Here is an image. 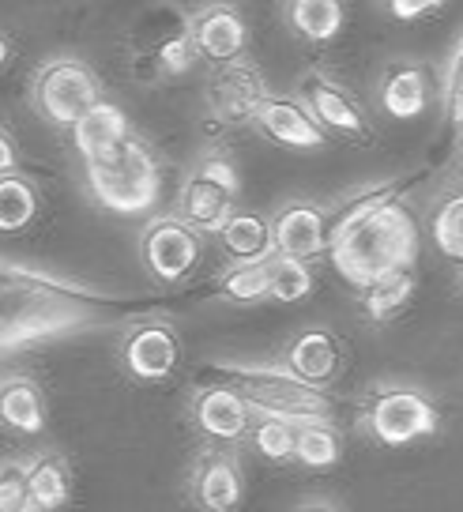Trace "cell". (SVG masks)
I'll use <instances>...</instances> for the list:
<instances>
[{"mask_svg": "<svg viewBox=\"0 0 463 512\" xmlns=\"http://www.w3.org/2000/svg\"><path fill=\"white\" fill-rule=\"evenodd\" d=\"M128 309L106 290L0 256V362L102 332L128 317Z\"/></svg>", "mask_w": 463, "mask_h": 512, "instance_id": "1", "label": "cell"}, {"mask_svg": "<svg viewBox=\"0 0 463 512\" xmlns=\"http://www.w3.org/2000/svg\"><path fill=\"white\" fill-rule=\"evenodd\" d=\"M19 166V151H16V140L8 136V128H0V174H12Z\"/></svg>", "mask_w": 463, "mask_h": 512, "instance_id": "36", "label": "cell"}, {"mask_svg": "<svg viewBox=\"0 0 463 512\" xmlns=\"http://www.w3.org/2000/svg\"><path fill=\"white\" fill-rule=\"evenodd\" d=\"M211 373L230 384L253 415L283 422H336V403L324 396V388L302 384L287 369L260 362H215Z\"/></svg>", "mask_w": 463, "mask_h": 512, "instance_id": "3", "label": "cell"}, {"mask_svg": "<svg viewBox=\"0 0 463 512\" xmlns=\"http://www.w3.org/2000/svg\"><path fill=\"white\" fill-rule=\"evenodd\" d=\"M287 23L298 38L324 46L343 31V4L339 0H290Z\"/></svg>", "mask_w": 463, "mask_h": 512, "instance_id": "27", "label": "cell"}, {"mask_svg": "<svg viewBox=\"0 0 463 512\" xmlns=\"http://www.w3.org/2000/svg\"><path fill=\"white\" fill-rule=\"evenodd\" d=\"M27 497L34 512H57L72 497V467L61 452H38L27 460Z\"/></svg>", "mask_w": 463, "mask_h": 512, "instance_id": "21", "label": "cell"}, {"mask_svg": "<svg viewBox=\"0 0 463 512\" xmlns=\"http://www.w3.org/2000/svg\"><path fill=\"white\" fill-rule=\"evenodd\" d=\"M343 456V433L336 422H294V452L290 460L309 471H328Z\"/></svg>", "mask_w": 463, "mask_h": 512, "instance_id": "26", "label": "cell"}, {"mask_svg": "<svg viewBox=\"0 0 463 512\" xmlns=\"http://www.w3.org/2000/svg\"><path fill=\"white\" fill-rule=\"evenodd\" d=\"M125 136H128V117L121 113V106H113L106 98H98L95 106L72 125V144L83 155V162L95 159V155H106Z\"/></svg>", "mask_w": 463, "mask_h": 512, "instance_id": "23", "label": "cell"}, {"mask_svg": "<svg viewBox=\"0 0 463 512\" xmlns=\"http://www.w3.org/2000/svg\"><path fill=\"white\" fill-rule=\"evenodd\" d=\"M140 260L159 283H181L200 264V234L177 215L151 219L140 234Z\"/></svg>", "mask_w": 463, "mask_h": 512, "instance_id": "9", "label": "cell"}, {"mask_svg": "<svg viewBox=\"0 0 463 512\" xmlns=\"http://www.w3.org/2000/svg\"><path fill=\"white\" fill-rule=\"evenodd\" d=\"M0 426L23 437L46 430V396L31 373L0 377Z\"/></svg>", "mask_w": 463, "mask_h": 512, "instance_id": "19", "label": "cell"}, {"mask_svg": "<svg viewBox=\"0 0 463 512\" xmlns=\"http://www.w3.org/2000/svg\"><path fill=\"white\" fill-rule=\"evenodd\" d=\"M415 298V264L407 268H392V272L377 275L358 287V305L373 324H384V320L400 317L407 302Z\"/></svg>", "mask_w": 463, "mask_h": 512, "instance_id": "22", "label": "cell"}, {"mask_svg": "<svg viewBox=\"0 0 463 512\" xmlns=\"http://www.w3.org/2000/svg\"><path fill=\"white\" fill-rule=\"evenodd\" d=\"M272 249L279 256H294V260H313V256L328 253L324 208L305 204V200L279 208V215L272 219Z\"/></svg>", "mask_w": 463, "mask_h": 512, "instance_id": "17", "label": "cell"}, {"mask_svg": "<svg viewBox=\"0 0 463 512\" xmlns=\"http://www.w3.org/2000/svg\"><path fill=\"white\" fill-rule=\"evenodd\" d=\"M204 98H208V110L219 125H249L253 113L268 98V83L249 57H234L211 72Z\"/></svg>", "mask_w": 463, "mask_h": 512, "instance_id": "11", "label": "cell"}, {"mask_svg": "<svg viewBox=\"0 0 463 512\" xmlns=\"http://www.w3.org/2000/svg\"><path fill=\"white\" fill-rule=\"evenodd\" d=\"M294 512H343V505H336V501H328V497H313V501H305V505H298Z\"/></svg>", "mask_w": 463, "mask_h": 512, "instance_id": "37", "label": "cell"}, {"mask_svg": "<svg viewBox=\"0 0 463 512\" xmlns=\"http://www.w3.org/2000/svg\"><path fill=\"white\" fill-rule=\"evenodd\" d=\"M381 110L396 121H411L430 106V76L426 68H418L411 61H396L384 68L381 76Z\"/></svg>", "mask_w": 463, "mask_h": 512, "instance_id": "20", "label": "cell"}, {"mask_svg": "<svg viewBox=\"0 0 463 512\" xmlns=\"http://www.w3.org/2000/svg\"><path fill=\"white\" fill-rule=\"evenodd\" d=\"M181 358V339H177L174 324L159 317L132 320L121 336V366L128 369V377L144 384L166 381L177 369Z\"/></svg>", "mask_w": 463, "mask_h": 512, "instance_id": "10", "label": "cell"}, {"mask_svg": "<svg viewBox=\"0 0 463 512\" xmlns=\"http://www.w3.org/2000/svg\"><path fill=\"white\" fill-rule=\"evenodd\" d=\"M460 57L463 49L460 42L452 46V53H448V68H445V102H448V113H452V121H456V128H460L463 121V98H460Z\"/></svg>", "mask_w": 463, "mask_h": 512, "instance_id": "34", "label": "cell"}, {"mask_svg": "<svg viewBox=\"0 0 463 512\" xmlns=\"http://www.w3.org/2000/svg\"><path fill=\"white\" fill-rule=\"evenodd\" d=\"M249 418L253 411L245 407L238 392L230 384H208L192 396V422L208 437H219V441H238L249 430Z\"/></svg>", "mask_w": 463, "mask_h": 512, "instance_id": "18", "label": "cell"}, {"mask_svg": "<svg viewBox=\"0 0 463 512\" xmlns=\"http://www.w3.org/2000/svg\"><path fill=\"white\" fill-rule=\"evenodd\" d=\"M27 512H34V509H27Z\"/></svg>", "mask_w": 463, "mask_h": 512, "instance_id": "39", "label": "cell"}, {"mask_svg": "<svg viewBox=\"0 0 463 512\" xmlns=\"http://www.w3.org/2000/svg\"><path fill=\"white\" fill-rule=\"evenodd\" d=\"M403 185L400 181H377V185H366V189L351 192V196H343L336 208L324 211V230H328V245L343 234V230H351L354 223H362L366 215L373 211H381L384 204H396L400 200Z\"/></svg>", "mask_w": 463, "mask_h": 512, "instance_id": "24", "label": "cell"}, {"mask_svg": "<svg viewBox=\"0 0 463 512\" xmlns=\"http://www.w3.org/2000/svg\"><path fill=\"white\" fill-rule=\"evenodd\" d=\"M238 170L226 151H208L185 177V185L177 192V219L189 223L192 230H219V226L238 211Z\"/></svg>", "mask_w": 463, "mask_h": 512, "instance_id": "6", "label": "cell"}, {"mask_svg": "<svg viewBox=\"0 0 463 512\" xmlns=\"http://www.w3.org/2000/svg\"><path fill=\"white\" fill-rule=\"evenodd\" d=\"M215 238L234 260H260V256L275 253L272 249V223L256 211H234L219 230Z\"/></svg>", "mask_w": 463, "mask_h": 512, "instance_id": "25", "label": "cell"}, {"mask_svg": "<svg viewBox=\"0 0 463 512\" xmlns=\"http://www.w3.org/2000/svg\"><path fill=\"white\" fill-rule=\"evenodd\" d=\"M339 366H343V347H339V336H332L328 328H305L302 336L290 339L279 362V369H287L290 377L313 388L336 381Z\"/></svg>", "mask_w": 463, "mask_h": 512, "instance_id": "16", "label": "cell"}, {"mask_svg": "<svg viewBox=\"0 0 463 512\" xmlns=\"http://www.w3.org/2000/svg\"><path fill=\"white\" fill-rule=\"evenodd\" d=\"M27 460H8L0 464V512H27Z\"/></svg>", "mask_w": 463, "mask_h": 512, "instance_id": "33", "label": "cell"}, {"mask_svg": "<svg viewBox=\"0 0 463 512\" xmlns=\"http://www.w3.org/2000/svg\"><path fill=\"white\" fill-rule=\"evenodd\" d=\"M38 215V189L31 177L0 174V234H19L27 230Z\"/></svg>", "mask_w": 463, "mask_h": 512, "instance_id": "28", "label": "cell"}, {"mask_svg": "<svg viewBox=\"0 0 463 512\" xmlns=\"http://www.w3.org/2000/svg\"><path fill=\"white\" fill-rule=\"evenodd\" d=\"M192 64H196V49L189 38V19H159L147 12L144 34L136 42L132 53V68H136V80L140 83H166L185 76Z\"/></svg>", "mask_w": 463, "mask_h": 512, "instance_id": "8", "label": "cell"}, {"mask_svg": "<svg viewBox=\"0 0 463 512\" xmlns=\"http://www.w3.org/2000/svg\"><path fill=\"white\" fill-rule=\"evenodd\" d=\"M381 4L396 19H403V23H411V19H422V16H433L437 8H445V0H381Z\"/></svg>", "mask_w": 463, "mask_h": 512, "instance_id": "35", "label": "cell"}, {"mask_svg": "<svg viewBox=\"0 0 463 512\" xmlns=\"http://www.w3.org/2000/svg\"><path fill=\"white\" fill-rule=\"evenodd\" d=\"M249 125L260 128V136H268L272 144L294 147V151H313V147L328 144V132L309 117V110L298 98L290 95H268Z\"/></svg>", "mask_w": 463, "mask_h": 512, "instance_id": "15", "label": "cell"}, {"mask_svg": "<svg viewBox=\"0 0 463 512\" xmlns=\"http://www.w3.org/2000/svg\"><path fill=\"white\" fill-rule=\"evenodd\" d=\"M328 253H332L336 272L351 287H362V283L392 272V268H407V264H415L418 253L415 215L403 208L400 200L384 204L381 211H373L362 223H354L351 230H343L328 245Z\"/></svg>", "mask_w": 463, "mask_h": 512, "instance_id": "2", "label": "cell"}, {"mask_svg": "<svg viewBox=\"0 0 463 512\" xmlns=\"http://www.w3.org/2000/svg\"><path fill=\"white\" fill-rule=\"evenodd\" d=\"M309 294H313V268H309V260L272 253V260H268V298L294 305L309 298Z\"/></svg>", "mask_w": 463, "mask_h": 512, "instance_id": "30", "label": "cell"}, {"mask_svg": "<svg viewBox=\"0 0 463 512\" xmlns=\"http://www.w3.org/2000/svg\"><path fill=\"white\" fill-rule=\"evenodd\" d=\"M358 426L373 437L377 445L400 448L422 437H433L441 426V411L430 392L407 381H384L373 384L358 411Z\"/></svg>", "mask_w": 463, "mask_h": 512, "instance_id": "5", "label": "cell"}, {"mask_svg": "<svg viewBox=\"0 0 463 512\" xmlns=\"http://www.w3.org/2000/svg\"><path fill=\"white\" fill-rule=\"evenodd\" d=\"M189 497L200 512H238L245 497L241 460L226 448H208L196 456L189 475Z\"/></svg>", "mask_w": 463, "mask_h": 512, "instance_id": "13", "label": "cell"}, {"mask_svg": "<svg viewBox=\"0 0 463 512\" xmlns=\"http://www.w3.org/2000/svg\"><path fill=\"white\" fill-rule=\"evenodd\" d=\"M83 174H87V189L95 196V204L113 215H144L159 204L162 170L147 144H140L136 136H125L106 155L87 159Z\"/></svg>", "mask_w": 463, "mask_h": 512, "instance_id": "4", "label": "cell"}, {"mask_svg": "<svg viewBox=\"0 0 463 512\" xmlns=\"http://www.w3.org/2000/svg\"><path fill=\"white\" fill-rule=\"evenodd\" d=\"M4 61H8V38L0 34V68H4Z\"/></svg>", "mask_w": 463, "mask_h": 512, "instance_id": "38", "label": "cell"}, {"mask_svg": "<svg viewBox=\"0 0 463 512\" xmlns=\"http://www.w3.org/2000/svg\"><path fill=\"white\" fill-rule=\"evenodd\" d=\"M189 38L196 57H204L211 64H226L234 57H245L249 27L234 4L215 0V4H204L189 16Z\"/></svg>", "mask_w": 463, "mask_h": 512, "instance_id": "14", "label": "cell"}, {"mask_svg": "<svg viewBox=\"0 0 463 512\" xmlns=\"http://www.w3.org/2000/svg\"><path fill=\"white\" fill-rule=\"evenodd\" d=\"M98 98H102V83H98V76L83 61L61 57V61H49L34 72L31 102L49 125L72 128Z\"/></svg>", "mask_w": 463, "mask_h": 512, "instance_id": "7", "label": "cell"}, {"mask_svg": "<svg viewBox=\"0 0 463 512\" xmlns=\"http://www.w3.org/2000/svg\"><path fill=\"white\" fill-rule=\"evenodd\" d=\"M298 102L324 132H336V136H347V140H369V121L362 106H358V98L347 87H339L332 76L305 72L302 83H298Z\"/></svg>", "mask_w": 463, "mask_h": 512, "instance_id": "12", "label": "cell"}, {"mask_svg": "<svg viewBox=\"0 0 463 512\" xmlns=\"http://www.w3.org/2000/svg\"><path fill=\"white\" fill-rule=\"evenodd\" d=\"M426 234L430 241L448 256L460 260L463 256V196H445L426 219Z\"/></svg>", "mask_w": 463, "mask_h": 512, "instance_id": "31", "label": "cell"}, {"mask_svg": "<svg viewBox=\"0 0 463 512\" xmlns=\"http://www.w3.org/2000/svg\"><path fill=\"white\" fill-rule=\"evenodd\" d=\"M245 433H249V441H253V448L264 456V460H272V464H290V452H294V422L253 415Z\"/></svg>", "mask_w": 463, "mask_h": 512, "instance_id": "32", "label": "cell"}, {"mask_svg": "<svg viewBox=\"0 0 463 512\" xmlns=\"http://www.w3.org/2000/svg\"><path fill=\"white\" fill-rule=\"evenodd\" d=\"M268 260H272V253L260 256V260H234V264L219 275V298L238 302V305L268 298Z\"/></svg>", "mask_w": 463, "mask_h": 512, "instance_id": "29", "label": "cell"}]
</instances>
